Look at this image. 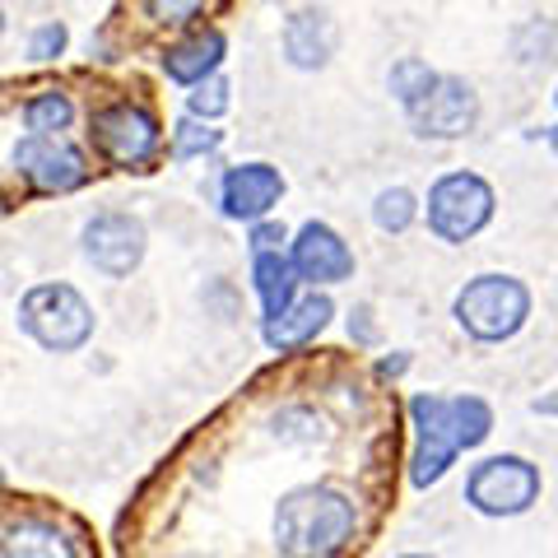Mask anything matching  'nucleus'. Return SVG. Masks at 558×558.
<instances>
[{"mask_svg":"<svg viewBox=\"0 0 558 558\" xmlns=\"http://www.w3.org/2000/svg\"><path fill=\"white\" fill-rule=\"evenodd\" d=\"M414 451H410V484L433 488L461 451H475L494 433V410L484 396H433L418 391L410 400Z\"/></svg>","mask_w":558,"mask_h":558,"instance_id":"obj_1","label":"nucleus"},{"mask_svg":"<svg viewBox=\"0 0 558 558\" xmlns=\"http://www.w3.org/2000/svg\"><path fill=\"white\" fill-rule=\"evenodd\" d=\"M359 531V502L330 484H299L275 508V545L284 558H336Z\"/></svg>","mask_w":558,"mask_h":558,"instance_id":"obj_2","label":"nucleus"},{"mask_svg":"<svg viewBox=\"0 0 558 558\" xmlns=\"http://www.w3.org/2000/svg\"><path fill=\"white\" fill-rule=\"evenodd\" d=\"M451 317H457V326L470 340L502 344V340L521 336V326L531 322V289L521 284L517 275H502V270L475 275V279H465V289L457 293Z\"/></svg>","mask_w":558,"mask_h":558,"instance_id":"obj_3","label":"nucleus"},{"mask_svg":"<svg viewBox=\"0 0 558 558\" xmlns=\"http://www.w3.org/2000/svg\"><path fill=\"white\" fill-rule=\"evenodd\" d=\"M494 209H498L494 182L470 168H457V172H442V178L428 186V201L418 205V215L428 219V233L438 242L461 247V242L480 238L488 223H494Z\"/></svg>","mask_w":558,"mask_h":558,"instance_id":"obj_4","label":"nucleus"},{"mask_svg":"<svg viewBox=\"0 0 558 558\" xmlns=\"http://www.w3.org/2000/svg\"><path fill=\"white\" fill-rule=\"evenodd\" d=\"M94 307L75 284H38L20 299V326L51 354H75L94 340Z\"/></svg>","mask_w":558,"mask_h":558,"instance_id":"obj_5","label":"nucleus"},{"mask_svg":"<svg viewBox=\"0 0 558 558\" xmlns=\"http://www.w3.org/2000/svg\"><path fill=\"white\" fill-rule=\"evenodd\" d=\"M539 488H545V475H539V465L531 457L498 451V457H484L480 465H470L465 502L480 517H521L539 502Z\"/></svg>","mask_w":558,"mask_h":558,"instance_id":"obj_6","label":"nucleus"},{"mask_svg":"<svg viewBox=\"0 0 558 558\" xmlns=\"http://www.w3.org/2000/svg\"><path fill=\"white\" fill-rule=\"evenodd\" d=\"M94 140L117 168H140L159 154V117L140 102H112L94 117Z\"/></svg>","mask_w":558,"mask_h":558,"instance_id":"obj_7","label":"nucleus"},{"mask_svg":"<svg viewBox=\"0 0 558 558\" xmlns=\"http://www.w3.org/2000/svg\"><path fill=\"white\" fill-rule=\"evenodd\" d=\"M405 117H410L414 135H424V140H461L475 131V121H480V94L470 89L461 75H438L433 89L418 98Z\"/></svg>","mask_w":558,"mask_h":558,"instance_id":"obj_8","label":"nucleus"},{"mask_svg":"<svg viewBox=\"0 0 558 558\" xmlns=\"http://www.w3.org/2000/svg\"><path fill=\"white\" fill-rule=\"evenodd\" d=\"M289 266L299 275V284L307 279L312 289L317 284L330 289V284L354 279V252H349V242L330 229L326 219H307L289 242Z\"/></svg>","mask_w":558,"mask_h":558,"instance_id":"obj_9","label":"nucleus"},{"mask_svg":"<svg viewBox=\"0 0 558 558\" xmlns=\"http://www.w3.org/2000/svg\"><path fill=\"white\" fill-rule=\"evenodd\" d=\"M84 256L108 279H126L145 260V223L126 209H108L84 223Z\"/></svg>","mask_w":558,"mask_h":558,"instance_id":"obj_10","label":"nucleus"},{"mask_svg":"<svg viewBox=\"0 0 558 558\" xmlns=\"http://www.w3.org/2000/svg\"><path fill=\"white\" fill-rule=\"evenodd\" d=\"M14 163L38 191H75L89 178L84 154L65 135H24L20 149H14Z\"/></svg>","mask_w":558,"mask_h":558,"instance_id":"obj_11","label":"nucleus"},{"mask_svg":"<svg viewBox=\"0 0 558 558\" xmlns=\"http://www.w3.org/2000/svg\"><path fill=\"white\" fill-rule=\"evenodd\" d=\"M284 196V172L275 163H238L223 172V186H219V205L229 219L242 223H260Z\"/></svg>","mask_w":558,"mask_h":558,"instance_id":"obj_12","label":"nucleus"},{"mask_svg":"<svg viewBox=\"0 0 558 558\" xmlns=\"http://www.w3.org/2000/svg\"><path fill=\"white\" fill-rule=\"evenodd\" d=\"M330 317H336V303L326 299V293H299L293 299V307L284 312V317H275L260 326V336H266L270 349H279V354H289V349H303L322 336V330L330 326Z\"/></svg>","mask_w":558,"mask_h":558,"instance_id":"obj_13","label":"nucleus"},{"mask_svg":"<svg viewBox=\"0 0 558 558\" xmlns=\"http://www.w3.org/2000/svg\"><path fill=\"white\" fill-rule=\"evenodd\" d=\"M336 51V20L326 10H299L284 24V57L299 70H317Z\"/></svg>","mask_w":558,"mask_h":558,"instance_id":"obj_14","label":"nucleus"},{"mask_svg":"<svg viewBox=\"0 0 558 558\" xmlns=\"http://www.w3.org/2000/svg\"><path fill=\"white\" fill-rule=\"evenodd\" d=\"M223 57H229V38H223L219 28H209V33H196L191 43L168 47V51H163V70H168V80L191 84V89H196V84H205V80L219 75Z\"/></svg>","mask_w":558,"mask_h":558,"instance_id":"obj_15","label":"nucleus"},{"mask_svg":"<svg viewBox=\"0 0 558 558\" xmlns=\"http://www.w3.org/2000/svg\"><path fill=\"white\" fill-rule=\"evenodd\" d=\"M252 284H256L260 317H266V322L284 317V312L293 307V299H299V275H293L284 252H260L252 260Z\"/></svg>","mask_w":558,"mask_h":558,"instance_id":"obj_16","label":"nucleus"},{"mask_svg":"<svg viewBox=\"0 0 558 558\" xmlns=\"http://www.w3.org/2000/svg\"><path fill=\"white\" fill-rule=\"evenodd\" d=\"M5 558H75V545L51 521H20L5 535Z\"/></svg>","mask_w":558,"mask_h":558,"instance_id":"obj_17","label":"nucleus"},{"mask_svg":"<svg viewBox=\"0 0 558 558\" xmlns=\"http://www.w3.org/2000/svg\"><path fill=\"white\" fill-rule=\"evenodd\" d=\"M433 80H438V70H433L428 61H418V57H400V61L391 65V75H387V89H391V98L400 102V108L410 112L414 102L433 89Z\"/></svg>","mask_w":558,"mask_h":558,"instance_id":"obj_18","label":"nucleus"},{"mask_svg":"<svg viewBox=\"0 0 558 558\" xmlns=\"http://www.w3.org/2000/svg\"><path fill=\"white\" fill-rule=\"evenodd\" d=\"M418 219V196L410 186H387V191H377V201H373V223L381 233H405L410 223Z\"/></svg>","mask_w":558,"mask_h":558,"instance_id":"obj_19","label":"nucleus"},{"mask_svg":"<svg viewBox=\"0 0 558 558\" xmlns=\"http://www.w3.org/2000/svg\"><path fill=\"white\" fill-rule=\"evenodd\" d=\"M70 117H75L70 98L57 94V89H47L24 108V126H28V135H61L70 126Z\"/></svg>","mask_w":558,"mask_h":558,"instance_id":"obj_20","label":"nucleus"},{"mask_svg":"<svg viewBox=\"0 0 558 558\" xmlns=\"http://www.w3.org/2000/svg\"><path fill=\"white\" fill-rule=\"evenodd\" d=\"M233 94V84L229 80H223V75H215V80H205V84H196V89H191L186 94V108H191V121H205V126H209V121H215V117H223V112H229V98Z\"/></svg>","mask_w":558,"mask_h":558,"instance_id":"obj_21","label":"nucleus"},{"mask_svg":"<svg viewBox=\"0 0 558 558\" xmlns=\"http://www.w3.org/2000/svg\"><path fill=\"white\" fill-rule=\"evenodd\" d=\"M223 145V131H215V126H205V121H182L178 126V135H172V154L178 159H196V154H215Z\"/></svg>","mask_w":558,"mask_h":558,"instance_id":"obj_22","label":"nucleus"},{"mask_svg":"<svg viewBox=\"0 0 558 558\" xmlns=\"http://www.w3.org/2000/svg\"><path fill=\"white\" fill-rule=\"evenodd\" d=\"M61 51H65V24H43L38 33H33V43H28L33 61H57Z\"/></svg>","mask_w":558,"mask_h":558,"instance_id":"obj_23","label":"nucleus"},{"mask_svg":"<svg viewBox=\"0 0 558 558\" xmlns=\"http://www.w3.org/2000/svg\"><path fill=\"white\" fill-rule=\"evenodd\" d=\"M279 242H284V229H279V223H270V219L252 223V252L256 256L260 252H279Z\"/></svg>","mask_w":558,"mask_h":558,"instance_id":"obj_24","label":"nucleus"},{"mask_svg":"<svg viewBox=\"0 0 558 558\" xmlns=\"http://www.w3.org/2000/svg\"><path fill=\"white\" fill-rule=\"evenodd\" d=\"M154 14H196L201 5H149ZM168 24H178V20H168Z\"/></svg>","mask_w":558,"mask_h":558,"instance_id":"obj_25","label":"nucleus"},{"mask_svg":"<svg viewBox=\"0 0 558 558\" xmlns=\"http://www.w3.org/2000/svg\"><path fill=\"white\" fill-rule=\"evenodd\" d=\"M545 140H549V149L558 154V126H549V131H545Z\"/></svg>","mask_w":558,"mask_h":558,"instance_id":"obj_26","label":"nucleus"},{"mask_svg":"<svg viewBox=\"0 0 558 558\" xmlns=\"http://www.w3.org/2000/svg\"><path fill=\"white\" fill-rule=\"evenodd\" d=\"M396 558H433V554H396Z\"/></svg>","mask_w":558,"mask_h":558,"instance_id":"obj_27","label":"nucleus"},{"mask_svg":"<svg viewBox=\"0 0 558 558\" xmlns=\"http://www.w3.org/2000/svg\"><path fill=\"white\" fill-rule=\"evenodd\" d=\"M0 33H5V10H0Z\"/></svg>","mask_w":558,"mask_h":558,"instance_id":"obj_28","label":"nucleus"},{"mask_svg":"<svg viewBox=\"0 0 558 558\" xmlns=\"http://www.w3.org/2000/svg\"><path fill=\"white\" fill-rule=\"evenodd\" d=\"M554 98H558V94H554Z\"/></svg>","mask_w":558,"mask_h":558,"instance_id":"obj_29","label":"nucleus"}]
</instances>
